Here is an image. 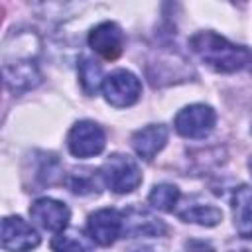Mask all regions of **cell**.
Here are the masks:
<instances>
[{
  "label": "cell",
  "instance_id": "6da1fadb",
  "mask_svg": "<svg viewBox=\"0 0 252 252\" xmlns=\"http://www.w3.org/2000/svg\"><path fill=\"white\" fill-rule=\"evenodd\" d=\"M191 51L219 73H234L252 63V51L215 32H197L189 39Z\"/></svg>",
  "mask_w": 252,
  "mask_h": 252
},
{
  "label": "cell",
  "instance_id": "7a4b0ae2",
  "mask_svg": "<svg viewBox=\"0 0 252 252\" xmlns=\"http://www.w3.org/2000/svg\"><path fill=\"white\" fill-rule=\"evenodd\" d=\"M100 177L114 193H130L142 183V171L138 163L124 154L110 156L100 167Z\"/></svg>",
  "mask_w": 252,
  "mask_h": 252
},
{
  "label": "cell",
  "instance_id": "3957f363",
  "mask_svg": "<svg viewBox=\"0 0 252 252\" xmlns=\"http://www.w3.org/2000/svg\"><path fill=\"white\" fill-rule=\"evenodd\" d=\"M100 89H102V94H104L106 102H110L116 108L132 106L142 94L140 79L134 73L126 71V69H118V71L106 75Z\"/></svg>",
  "mask_w": 252,
  "mask_h": 252
},
{
  "label": "cell",
  "instance_id": "277c9868",
  "mask_svg": "<svg viewBox=\"0 0 252 252\" xmlns=\"http://www.w3.org/2000/svg\"><path fill=\"white\" fill-rule=\"evenodd\" d=\"M215 110L207 104H191L185 106L183 110L177 112L173 126L177 130V134H181L183 138H205L209 136V132L215 128Z\"/></svg>",
  "mask_w": 252,
  "mask_h": 252
},
{
  "label": "cell",
  "instance_id": "5b68a950",
  "mask_svg": "<svg viewBox=\"0 0 252 252\" xmlns=\"http://www.w3.org/2000/svg\"><path fill=\"white\" fill-rule=\"evenodd\" d=\"M106 138L104 132L98 124L91 122V120H81L77 122L67 136V146L69 152L75 158H93L98 156L104 150Z\"/></svg>",
  "mask_w": 252,
  "mask_h": 252
},
{
  "label": "cell",
  "instance_id": "8992f818",
  "mask_svg": "<svg viewBox=\"0 0 252 252\" xmlns=\"http://www.w3.org/2000/svg\"><path fill=\"white\" fill-rule=\"evenodd\" d=\"M39 234L22 217H6L2 220V248L8 252H30L37 248Z\"/></svg>",
  "mask_w": 252,
  "mask_h": 252
},
{
  "label": "cell",
  "instance_id": "52a82bcc",
  "mask_svg": "<svg viewBox=\"0 0 252 252\" xmlns=\"http://www.w3.org/2000/svg\"><path fill=\"white\" fill-rule=\"evenodd\" d=\"M30 217L43 230L61 232V230L67 228L71 213H69L67 205H63L61 201H55V199H49V197H41V199L32 203Z\"/></svg>",
  "mask_w": 252,
  "mask_h": 252
},
{
  "label": "cell",
  "instance_id": "ba28073f",
  "mask_svg": "<svg viewBox=\"0 0 252 252\" xmlns=\"http://www.w3.org/2000/svg\"><path fill=\"white\" fill-rule=\"evenodd\" d=\"M122 213L116 209H100L89 217V232L91 238L100 246H110L122 234Z\"/></svg>",
  "mask_w": 252,
  "mask_h": 252
},
{
  "label": "cell",
  "instance_id": "9c48e42d",
  "mask_svg": "<svg viewBox=\"0 0 252 252\" xmlns=\"http://www.w3.org/2000/svg\"><path fill=\"white\" fill-rule=\"evenodd\" d=\"M122 224H124L122 232L130 236H161L167 230L161 219L136 205L122 211Z\"/></svg>",
  "mask_w": 252,
  "mask_h": 252
},
{
  "label": "cell",
  "instance_id": "30bf717a",
  "mask_svg": "<svg viewBox=\"0 0 252 252\" xmlns=\"http://www.w3.org/2000/svg\"><path fill=\"white\" fill-rule=\"evenodd\" d=\"M89 45L104 59H116L124 49V33L114 22H102L91 30Z\"/></svg>",
  "mask_w": 252,
  "mask_h": 252
},
{
  "label": "cell",
  "instance_id": "8fae6325",
  "mask_svg": "<svg viewBox=\"0 0 252 252\" xmlns=\"http://www.w3.org/2000/svg\"><path fill=\"white\" fill-rule=\"evenodd\" d=\"M165 142H167V128L163 124H148V126L136 130L132 136L134 152L146 161L154 159L161 152Z\"/></svg>",
  "mask_w": 252,
  "mask_h": 252
},
{
  "label": "cell",
  "instance_id": "7c38bea8",
  "mask_svg": "<svg viewBox=\"0 0 252 252\" xmlns=\"http://www.w3.org/2000/svg\"><path fill=\"white\" fill-rule=\"evenodd\" d=\"M41 75L33 61L18 59L14 63H4V81L14 91H26L39 83Z\"/></svg>",
  "mask_w": 252,
  "mask_h": 252
},
{
  "label": "cell",
  "instance_id": "4fadbf2b",
  "mask_svg": "<svg viewBox=\"0 0 252 252\" xmlns=\"http://www.w3.org/2000/svg\"><path fill=\"white\" fill-rule=\"evenodd\" d=\"M234 228L242 238H252V187L240 185L232 195Z\"/></svg>",
  "mask_w": 252,
  "mask_h": 252
},
{
  "label": "cell",
  "instance_id": "5bb4252c",
  "mask_svg": "<svg viewBox=\"0 0 252 252\" xmlns=\"http://www.w3.org/2000/svg\"><path fill=\"white\" fill-rule=\"evenodd\" d=\"M51 250L53 252H91L93 242L83 232L73 230V228H69V230L65 228L53 236Z\"/></svg>",
  "mask_w": 252,
  "mask_h": 252
},
{
  "label": "cell",
  "instance_id": "9a60e30c",
  "mask_svg": "<svg viewBox=\"0 0 252 252\" xmlns=\"http://www.w3.org/2000/svg\"><path fill=\"white\" fill-rule=\"evenodd\" d=\"M179 219L185 222H197L203 226H215L222 220V211L213 205H191L185 211H179Z\"/></svg>",
  "mask_w": 252,
  "mask_h": 252
},
{
  "label": "cell",
  "instance_id": "2e32d148",
  "mask_svg": "<svg viewBox=\"0 0 252 252\" xmlns=\"http://www.w3.org/2000/svg\"><path fill=\"white\" fill-rule=\"evenodd\" d=\"M79 81H81L85 94H89V96L96 94L98 87H102V81H104L100 65L96 61H93L91 57H83L79 63Z\"/></svg>",
  "mask_w": 252,
  "mask_h": 252
},
{
  "label": "cell",
  "instance_id": "e0dca14e",
  "mask_svg": "<svg viewBox=\"0 0 252 252\" xmlns=\"http://www.w3.org/2000/svg\"><path fill=\"white\" fill-rule=\"evenodd\" d=\"M148 201L152 207H156L158 211H163V213H171L179 201V189L171 183H159L156 185L150 195H148Z\"/></svg>",
  "mask_w": 252,
  "mask_h": 252
},
{
  "label": "cell",
  "instance_id": "ac0fdd59",
  "mask_svg": "<svg viewBox=\"0 0 252 252\" xmlns=\"http://www.w3.org/2000/svg\"><path fill=\"white\" fill-rule=\"evenodd\" d=\"M67 185L73 193H79V195H87V193H93L96 191V179L93 175V171H75L67 177Z\"/></svg>",
  "mask_w": 252,
  "mask_h": 252
},
{
  "label": "cell",
  "instance_id": "d6986e66",
  "mask_svg": "<svg viewBox=\"0 0 252 252\" xmlns=\"http://www.w3.org/2000/svg\"><path fill=\"white\" fill-rule=\"evenodd\" d=\"M185 252H215V248L207 240H189L185 244Z\"/></svg>",
  "mask_w": 252,
  "mask_h": 252
},
{
  "label": "cell",
  "instance_id": "ffe728a7",
  "mask_svg": "<svg viewBox=\"0 0 252 252\" xmlns=\"http://www.w3.org/2000/svg\"><path fill=\"white\" fill-rule=\"evenodd\" d=\"M248 169H250V175H252V158H250V161H248Z\"/></svg>",
  "mask_w": 252,
  "mask_h": 252
},
{
  "label": "cell",
  "instance_id": "44dd1931",
  "mask_svg": "<svg viewBox=\"0 0 252 252\" xmlns=\"http://www.w3.org/2000/svg\"><path fill=\"white\" fill-rule=\"evenodd\" d=\"M230 252H250V250H244V248H242V250H230Z\"/></svg>",
  "mask_w": 252,
  "mask_h": 252
}]
</instances>
